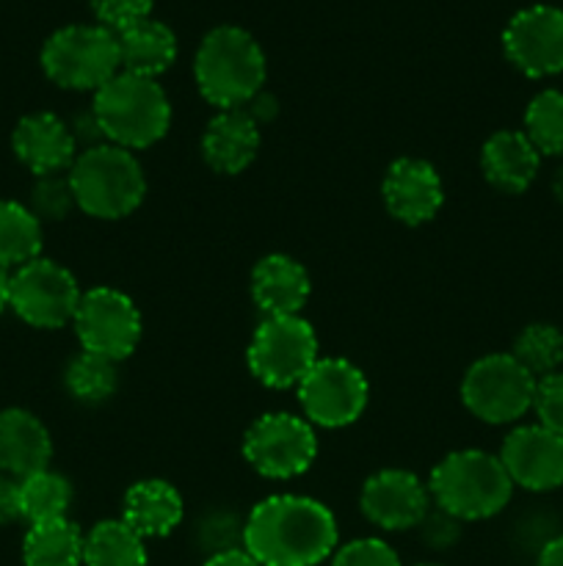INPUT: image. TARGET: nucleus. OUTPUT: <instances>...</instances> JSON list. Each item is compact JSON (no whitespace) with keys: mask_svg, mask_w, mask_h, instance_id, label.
I'll list each match as a JSON object with an SVG mask.
<instances>
[{"mask_svg":"<svg viewBox=\"0 0 563 566\" xmlns=\"http://www.w3.org/2000/svg\"><path fill=\"white\" fill-rule=\"evenodd\" d=\"M334 547V514L312 497H265L243 523V551L259 566H318Z\"/></svg>","mask_w":563,"mask_h":566,"instance_id":"f257e3e1","label":"nucleus"},{"mask_svg":"<svg viewBox=\"0 0 563 566\" xmlns=\"http://www.w3.org/2000/svg\"><path fill=\"white\" fill-rule=\"evenodd\" d=\"M265 53L257 39L237 25L208 31L193 59V77L210 105L221 111L252 103L265 83Z\"/></svg>","mask_w":563,"mask_h":566,"instance_id":"f03ea898","label":"nucleus"},{"mask_svg":"<svg viewBox=\"0 0 563 566\" xmlns=\"http://www.w3.org/2000/svg\"><path fill=\"white\" fill-rule=\"evenodd\" d=\"M92 114L108 144L125 149H147L166 136L171 125V103L155 77L119 72L94 92Z\"/></svg>","mask_w":563,"mask_h":566,"instance_id":"7ed1b4c3","label":"nucleus"},{"mask_svg":"<svg viewBox=\"0 0 563 566\" xmlns=\"http://www.w3.org/2000/svg\"><path fill=\"white\" fill-rule=\"evenodd\" d=\"M66 177L75 205L92 219H125L147 193V177L136 155L108 142L77 153Z\"/></svg>","mask_w":563,"mask_h":566,"instance_id":"20e7f679","label":"nucleus"},{"mask_svg":"<svg viewBox=\"0 0 563 566\" xmlns=\"http://www.w3.org/2000/svg\"><path fill=\"white\" fill-rule=\"evenodd\" d=\"M513 481L508 479L500 457L486 451H456L442 459L428 481V495L436 509L450 517L486 520L508 506Z\"/></svg>","mask_w":563,"mask_h":566,"instance_id":"39448f33","label":"nucleus"},{"mask_svg":"<svg viewBox=\"0 0 563 566\" xmlns=\"http://www.w3.org/2000/svg\"><path fill=\"white\" fill-rule=\"evenodd\" d=\"M42 70L55 86L97 92L121 72L116 33L103 25H64L42 48Z\"/></svg>","mask_w":563,"mask_h":566,"instance_id":"423d86ee","label":"nucleus"},{"mask_svg":"<svg viewBox=\"0 0 563 566\" xmlns=\"http://www.w3.org/2000/svg\"><path fill=\"white\" fill-rule=\"evenodd\" d=\"M248 370L270 390L301 385L318 363V337L301 315L265 318L248 343Z\"/></svg>","mask_w":563,"mask_h":566,"instance_id":"0eeeda50","label":"nucleus"},{"mask_svg":"<svg viewBox=\"0 0 563 566\" xmlns=\"http://www.w3.org/2000/svg\"><path fill=\"white\" fill-rule=\"evenodd\" d=\"M535 381L539 379L524 370L513 354H489L464 374L461 401L484 423H513L533 409Z\"/></svg>","mask_w":563,"mask_h":566,"instance_id":"6e6552de","label":"nucleus"},{"mask_svg":"<svg viewBox=\"0 0 563 566\" xmlns=\"http://www.w3.org/2000/svg\"><path fill=\"white\" fill-rule=\"evenodd\" d=\"M77 343L83 352L119 363L136 352L141 340V313L127 293L97 285L81 296L75 310Z\"/></svg>","mask_w":563,"mask_h":566,"instance_id":"1a4fd4ad","label":"nucleus"},{"mask_svg":"<svg viewBox=\"0 0 563 566\" xmlns=\"http://www.w3.org/2000/svg\"><path fill=\"white\" fill-rule=\"evenodd\" d=\"M243 457L265 479H296L318 457L312 423L290 412L263 415L243 437Z\"/></svg>","mask_w":563,"mask_h":566,"instance_id":"9d476101","label":"nucleus"},{"mask_svg":"<svg viewBox=\"0 0 563 566\" xmlns=\"http://www.w3.org/2000/svg\"><path fill=\"white\" fill-rule=\"evenodd\" d=\"M77 280L61 263L36 258L11 271V304L9 307L36 329H61L75 318L81 304Z\"/></svg>","mask_w":563,"mask_h":566,"instance_id":"9b49d317","label":"nucleus"},{"mask_svg":"<svg viewBox=\"0 0 563 566\" xmlns=\"http://www.w3.org/2000/svg\"><path fill=\"white\" fill-rule=\"evenodd\" d=\"M370 387L362 370L348 359H318L298 385V403L312 426L342 429L362 418Z\"/></svg>","mask_w":563,"mask_h":566,"instance_id":"f8f14e48","label":"nucleus"},{"mask_svg":"<svg viewBox=\"0 0 563 566\" xmlns=\"http://www.w3.org/2000/svg\"><path fill=\"white\" fill-rule=\"evenodd\" d=\"M502 50L528 77L563 72V9L539 3L517 11L502 31Z\"/></svg>","mask_w":563,"mask_h":566,"instance_id":"ddd939ff","label":"nucleus"},{"mask_svg":"<svg viewBox=\"0 0 563 566\" xmlns=\"http://www.w3.org/2000/svg\"><path fill=\"white\" fill-rule=\"evenodd\" d=\"M513 486L530 492H550L563 486V437L544 426H519L506 437L500 451Z\"/></svg>","mask_w":563,"mask_h":566,"instance_id":"4468645a","label":"nucleus"},{"mask_svg":"<svg viewBox=\"0 0 563 566\" xmlns=\"http://www.w3.org/2000/svg\"><path fill=\"white\" fill-rule=\"evenodd\" d=\"M428 486L408 470H381L362 486L359 506L373 525L384 531H406L428 514Z\"/></svg>","mask_w":563,"mask_h":566,"instance_id":"2eb2a0df","label":"nucleus"},{"mask_svg":"<svg viewBox=\"0 0 563 566\" xmlns=\"http://www.w3.org/2000/svg\"><path fill=\"white\" fill-rule=\"evenodd\" d=\"M381 197H384L392 219L417 227L439 213L442 202H445V188H442V177L436 175L428 160L397 158L386 169Z\"/></svg>","mask_w":563,"mask_h":566,"instance_id":"dca6fc26","label":"nucleus"},{"mask_svg":"<svg viewBox=\"0 0 563 566\" xmlns=\"http://www.w3.org/2000/svg\"><path fill=\"white\" fill-rule=\"evenodd\" d=\"M11 147L20 164L36 177L61 175L77 158V144L70 125L50 111L22 116L11 133Z\"/></svg>","mask_w":563,"mask_h":566,"instance_id":"f3484780","label":"nucleus"},{"mask_svg":"<svg viewBox=\"0 0 563 566\" xmlns=\"http://www.w3.org/2000/svg\"><path fill=\"white\" fill-rule=\"evenodd\" d=\"M53 440L42 420L28 409L0 412V473L22 481L47 470Z\"/></svg>","mask_w":563,"mask_h":566,"instance_id":"a211bd4d","label":"nucleus"},{"mask_svg":"<svg viewBox=\"0 0 563 566\" xmlns=\"http://www.w3.org/2000/svg\"><path fill=\"white\" fill-rule=\"evenodd\" d=\"M309 274L298 260L287 254H268L252 271V298L265 318L298 315L307 304Z\"/></svg>","mask_w":563,"mask_h":566,"instance_id":"6ab92c4d","label":"nucleus"},{"mask_svg":"<svg viewBox=\"0 0 563 566\" xmlns=\"http://www.w3.org/2000/svg\"><path fill=\"white\" fill-rule=\"evenodd\" d=\"M259 153V125L243 108L219 111L202 136V155L219 175H241Z\"/></svg>","mask_w":563,"mask_h":566,"instance_id":"aec40b11","label":"nucleus"},{"mask_svg":"<svg viewBox=\"0 0 563 566\" xmlns=\"http://www.w3.org/2000/svg\"><path fill=\"white\" fill-rule=\"evenodd\" d=\"M484 175L497 191L522 193L533 186L541 166V153L519 130H497L486 138L480 153Z\"/></svg>","mask_w":563,"mask_h":566,"instance_id":"412c9836","label":"nucleus"},{"mask_svg":"<svg viewBox=\"0 0 563 566\" xmlns=\"http://www.w3.org/2000/svg\"><path fill=\"white\" fill-rule=\"evenodd\" d=\"M182 497L169 481L147 479L138 481L127 490L125 506H121V520L136 531L141 539H158V536L171 534L182 523Z\"/></svg>","mask_w":563,"mask_h":566,"instance_id":"4be33fe9","label":"nucleus"},{"mask_svg":"<svg viewBox=\"0 0 563 566\" xmlns=\"http://www.w3.org/2000/svg\"><path fill=\"white\" fill-rule=\"evenodd\" d=\"M116 42H119L121 72H130V75L158 81V75H163L177 61L174 31L166 22L152 20V17L116 33Z\"/></svg>","mask_w":563,"mask_h":566,"instance_id":"5701e85b","label":"nucleus"},{"mask_svg":"<svg viewBox=\"0 0 563 566\" xmlns=\"http://www.w3.org/2000/svg\"><path fill=\"white\" fill-rule=\"evenodd\" d=\"M83 539L81 528L66 517L31 525L22 542V558L25 566H81Z\"/></svg>","mask_w":563,"mask_h":566,"instance_id":"b1692460","label":"nucleus"},{"mask_svg":"<svg viewBox=\"0 0 563 566\" xmlns=\"http://www.w3.org/2000/svg\"><path fill=\"white\" fill-rule=\"evenodd\" d=\"M42 252V221L28 205L0 199V269L17 271Z\"/></svg>","mask_w":563,"mask_h":566,"instance_id":"393cba45","label":"nucleus"},{"mask_svg":"<svg viewBox=\"0 0 563 566\" xmlns=\"http://www.w3.org/2000/svg\"><path fill=\"white\" fill-rule=\"evenodd\" d=\"M83 564L86 566H147L144 539L125 520L97 523L83 539Z\"/></svg>","mask_w":563,"mask_h":566,"instance_id":"a878e982","label":"nucleus"},{"mask_svg":"<svg viewBox=\"0 0 563 566\" xmlns=\"http://www.w3.org/2000/svg\"><path fill=\"white\" fill-rule=\"evenodd\" d=\"M72 503V486L64 475L53 470H42L20 481V509L22 520L31 525L50 523V520H64Z\"/></svg>","mask_w":563,"mask_h":566,"instance_id":"bb28decb","label":"nucleus"},{"mask_svg":"<svg viewBox=\"0 0 563 566\" xmlns=\"http://www.w3.org/2000/svg\"><path fill=\"white\" fill-rule=\"evenodd\" d=\"M524 136L541 155L563 158V92L546 88L524 111Z\"/></svg>","mask_w":563,"mask_h":566,"instance_id":"cd10ccee","label":"nucleus"},{"mask_svg":"<svg viewBox=\"0 0 563 566\" xmlns=\"http://www.w3.org/2000/svg\"><path fill=\"white\" fill-rule=\"evenodd\" d=\"M64 385L75 401L105 403L116 392V385H119L116 363L97 357V354L81 352L70 365H66Z\"/></svg>","mask_w":563,"mask_h":566,"instance_id":"c85d7f7f","label":"nucleus"},{"mask_svg":"<svg viewBox=\"0 0 563 566\" xmlns=\"http://www.w3.org/2000/svg\"><path fill=\"white\" fill-rule=\"evenodd\" d=\"M513 359L541 379L563 363V332L552 324H530L513 340Z\"/></svg>","mask_w":563,"mask_h":566,"instance_id":"c756f323","label":"nucleus"},{"mask_svg":"<svg viewBox=\"0 0 563 566\" xmlns=\"http://www.w3.org/2000/svg\"><path fill=\"white\" fill-rule=\"evenodd\" d=\"M31 213L36 216L39 221H61L72 213L75 205V193H72L70 177L61 175H47L36 177L31 188Z\"/></svg>","mask_w":563,"mask_h":566,"instance_id":"7c9ffc66","label":"nucleus"},{"mask_svg":"<svg viewBox=\"0 0 563 566\" xmlns=\"http://www.w3.org/2000/svg\"><path fill=\"white\" fill-rule=\"evenodd\" d=\"M155 0H92V11L97 25L108 28L110 33H121L125 28L152 17Z\"/></svg>","mask_w":563,"mask_h":566,"instance_id":"2f4dec72","label":"nucleus"},{"mask_svg":"<svg viewBox=\"0 0 563 566\" xmlns=\"http://www.w3.org/2000/svg\"><path fill=\"white\" fill-rule=\"evenodd\" d=\"M533 409L539 415V426L563 437V374L555 370V374L541 376L535 381Z\"/></svg>","mask_w":563,"mask_h":566,"instance_id":"473e14b6","label":"nucleus"},{"mask_svg":"<svg viewBox=\"0 0 563 566\" xmlns=\"http://www.w3.org/2000/svg\"><path fill=\"white\" fill-rule=\"evenodd\" d=\"M331 566H401V558L386 542L357 539L337 551Z\"/></svg>","mask_w":563,"mask_h":566,"instance_id":"72a5a7b5","label":"nucleus"},{"mask_svg":"<svg viewBox=\"0 0 563 566\" xmlns=\"http://www.w3.org/2000/svg\"><path fill=\"white\" fill-rule=\"evenodd\" d=\"M232 539H243V525H237L230 514H210L202 523V542L208 551H213V556L235 551Z\"/></svg>","mask_w":563,"mask_h":566,"instance_id":"f704fd0d","label":"nucleus"},{"mask_svg":"<svg viewBox=\"0 0 563 566\" xmlns=\"http://www.w3.org/2000/svg\"><path fill=\"white\" fill-rule=\"evenodd\" d=\"M419 525H423V536L431 547H450L458 539V534H461L458 520L442 512V509H436V514H425Z\"/></svg>","mask_w":563,"mask_h":566,"instance_id":"c9c22d12","label":"nucleus"},{"mask_svg":"<svg viewBox=\"0 0 563 566\" xmlns=\"http://www.w3.org/2000/svg\"><path fill=\"white\" fill-rule=\"evenodd\" d=\"M14 520H22L20 481L0 473V525H9Z\"/></svg>","mask_w":563,"mask_h":566,"instance_id":"e433bc0d","label":"nucleus"},{"mask_svg":"<svg viewBox=\"0 0 563 566\" xmlns=\"http://www.w3.org/2000/svg\"><path fill=\"white\" fill-rule=\"evenodd\" d=\"M246 114L252 116V119L257 122V125H263V122L274 119V116H276V103H274V97H270V94H265V92H259L257 97H254L252 103L246 105Z\"/></svg>","mask_w":563,"mask_h":566,"instance_id":"4c0bfd02","label":"nucleus"},{"mask_svg":"<svg viewBox=\"0 0 563 566\" xmlns=\"http://www.w3.org/2000/svg\"><path fill=\"white\" fill-rule=\"evenodd\" d=\"M204 566H259V564L254 562L243 547H235V551H224L210 556L208 562H204Z\"/></svg>","mask_w":563,"mask_h":566,"instance_id":"58836bf2","label":"nucleus"},{"mask_svg":"<svg viewBox=\"0 0 563 566\" xmlns=\"http://www.w3.org/2000/svg\"><path fill=\"white\" fill-rule=\"evenodd\" d=\"M535 566H563V534L555 536L552 542H546Z\"/></svg>","mask_w":563,"mask_h":566,"instance_id":"ea45409f","label":"nucleus"},{"mask_svg":"<svg viewBox=\"0 0 563 566\" xmlns=\"http://www.w3.org/2000/svg\"><path fill=\"white\" fill-rule=\"evenodd\" d=\"M11 304V271L0 269V313Z\"/></svg>","mask_w":563,"mask_h":566,"instance_id":"a19ab883","label":"nucleus"},{"mask_svg":"<svg viewBox=\"0 0 563 566\" xmlns=\"http://www.w3.org/2000/svg\"><path fill=\"white\" fill-rule=\"evenodd\" d=\"M552 193H555L557 202L563 205V166L555 171V177H552Z\"/></svg>","mask_w":563,"mask_h":566,"instance_id":"79ce46f5","label":"nucleus"},{"mask_svg":"<svg viewBox=\"0 0 563 566\" xmlns=\"http://www.w3.org/2000/svg\"><path fill=\"white\" fill-rule=\"evenodd\" d=\"M419 566H436V564H419Z\"/></svg>","mask_w":563,"mask_h":566,"instance_id":"37998d69","label":"nucleus"}]
</instances>
